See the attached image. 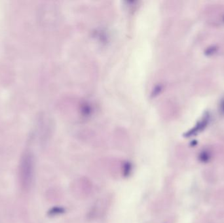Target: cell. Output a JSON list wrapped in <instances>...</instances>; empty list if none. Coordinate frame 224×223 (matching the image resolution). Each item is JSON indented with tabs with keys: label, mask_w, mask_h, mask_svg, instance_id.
Masks as SVG:
<instances>
[{
	"label": "cell",
	"mask_w": 224,
	"mask_h": 223,
	"mask_svg": "<svg viewBox=\"0 0 224 223\" xmlns=\"http://www.w3.org/2000/svg\"><path fill=\"white\" fill-rule=\"evenodd\" d=\"M35 162L32 154L26 153L22 157L19 166L20 184L24 189H28L33 182Z\"/></svg>",
	"instance_id": "cell-1"
},
{
	"label": "cell",
	"mask_w": 224,
	"mask_h": 223,
	"mask_svg": "<svg viewBox=\"0 0 224 223\" xmlns=\"http://www.w3.org/2000/svg\"><path fill=\"white\" fill-rule=\"evenodd\" d=\"M64 212V209L62 208H59V207H55V208H52L50 211H49V213L51 215H57V214H60V213H62Z\"/></svg>",
	"instance_id": "cell-2"
},
{
	"label": "cell",
	"mask_w": 224,
	"mask_h": 223,
	"mask_svg": "<svg viewBox=\"0 0 224 223\" xmlns=\"http://www.w3.org/2000/svg\"><path fill=\"white\" fill-rule=\"evenodd\" d=\"M130 171H131V164H130L129 162H127L125 164H124V169H123V174L124 176H128V175L130 174Z\"/></svg>",
	"instance_id": "cell-3"
}]
</instances>
